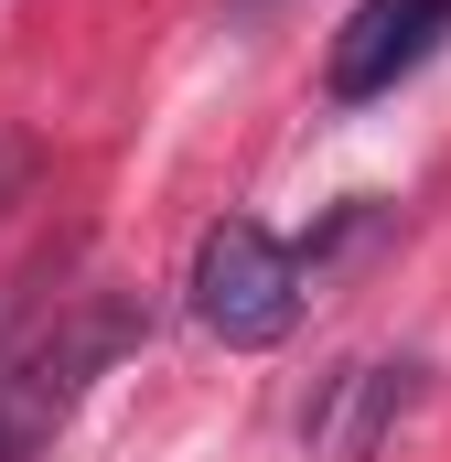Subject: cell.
Listing matches in <instances>:
<instances>
[{"instance_id":"obj_1","label":"cell","mask_w":451,"mask_h":462,"mask_svg":"<svg viewBox=\"0 0 451 462\" xmlns=\"http://www.w3.org/2000/svg\"><path fill=\"white\" fill-rule=\"evenodd\" d=\"M129 345H151V312L129 291H65L54 312L22 301L0 323V462H32Z\"/></svg>"},{"instance_id":"obj_3","label":"cell","mask_w":451,"mask_h":462,"mask_svg":"<svg viewBox=\"0 0 451 462\" xmlns=\"http://www.w3.org/2000/svg\"><path fill=\"white\" fill-rule=\"evenodd\" d=\"M419 398H430L419 355H344L334 376L312 387V409H301V452L312 462H376L419 420Z\"/></svg>"},{"instance_id":"obj_2","label":"cell","mask_w":451,"mask_h":462,"mask_svg":"<svg viewBox=\"0 0 451 462\" xmlns=\"http://www.w3.org/2000/svg\"><path fill=\"white\" fill-rule=\"evenodd\" d=\"M194 323L236 355H269L290 323H301V301H312V258L290 247V236H269L258 216H216V226L194 236Z\"/></svg>"},{"instance_id":"obj_4","label":"cell","mask_w":451,"mask_h":462,"mask_svg":"<svg viewBox=\"0 0 451 462\" xmlns=\"http://www.w3.org/2000/svg\"><path fill=\"white\" fill-rule=\"evenodd\" d=\"M451 43V0H354L323 54V97L334 108H376L398 76H419L430 54Z\"/></svg>"},{"instance_id":"obj_5","label":"cell","mask_w":451,"mask_h":462,"mask_svg":"<svg viewBox=\"0 0 451 462\" xmlns=\"http://www.w3.org/2000/svg\"><path fill=\"white\" fill-rule=\"evenodd\" d=\"M32 194V140H0V216Z\"/></svg>"}]
</instances>
